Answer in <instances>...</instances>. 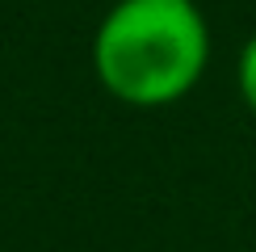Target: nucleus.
<instances>
[{
  "label": "nucleus",
  "instance_id": "obj_1",
  "mask_svg": "<svg viewBox=\"0 0 256 252\" xmlns=\"http://www.w3.org/2000/svg\"><path fill=\"white\" fill-rule=\"evenodd\" d=\"M210 26L198 0H114L92 34V72L114 101L164 110L198 88Z\"/></svg>",
  "mask_w": 256,
  "mask_h": 252
},
{
  "label": "nucleus",
  "instance_id": "obj_2",
  "mask_svg": "<svg viewBox=\"0 0 256 252\" xmlns=\"http://www.w3.org/2000/svg\"><path fill=\"white\" fill-rule=\"evenodd\" d=\"M236 80H240V97H244V105H248V110L256 114V34L244 42V50H240Z\"/></svg>",
  "mask_w": 256,
  "mask_h": 252
}]
</instances>
